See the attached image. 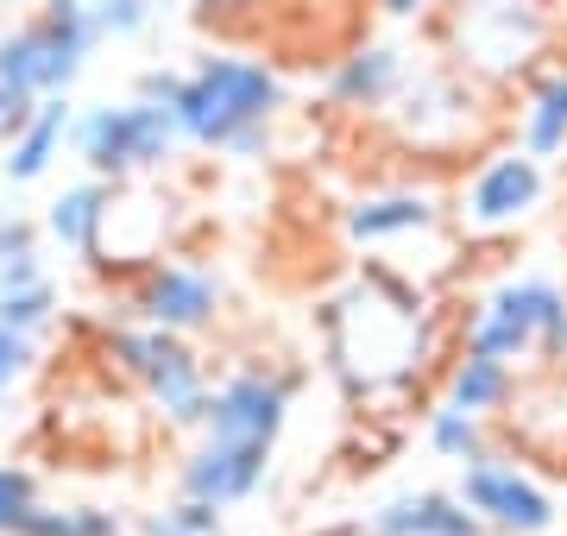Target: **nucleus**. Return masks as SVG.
Wrapping results in <instances>:
<instances>
[{
	"label": "nucleus",
	"instance_id": "nucleus-1",
	"mask_svg": "<svg viewBox=\"0 0 567 536\" xmlns=\"http://www.w3.org/2000/svg\"><path fill=\"white\" fill-rule=\"evenodd\" d=\"M322 353L347 398H404L435 360V310L423 303V290L379 266L322 303Z\"/></svg>",
	"mask_w": 567,
	"mask_h": 536
},
{
	"label": "nucleus",
	"instance_id": "nucleus-2",
	"mask_svg": "<svg viewBox=\"0 0 567 536\" xmlns=\"http://www.w3.org/2000/svg\"><path fill=\"white\" fill-rule=\"evenodd\" d=\"M278 107H284V83L259 58H196L189 70H177V89H171L183 145L234 152V158L259 152Z\"/></svg>",
	"mask_w": 567,
	"mask_h": 536
},
{
	"label": "nucleus",
	"instance_id": "nucleus-3",
	"mask_svg": "<svg viewBox=\"0 0 567 536\" xmlns=\"http://www.w3.org/2000/svg\"><path fill=\"white\" fill-rule=\"evenodd\" d=\"M442 44L473 83H529L555 63V0H447Z\"/></svg>",
	"mask_w": 567,
	"mask_h": 536
},
{
	"label": "nucleus",
	"instance_id": "nucleus-4",
	"mask_svg": "<svg viewBox=\"0 0 567 536\" xmlns=\"http://www.w3.org/2000/svg\"><path fill=\"white\" fill-rule=\"evenodd\" d=\"M177 145H183V126L171 114V102H158V95L82 107L76 126H70V152L89 165V177H107V184L164 171L177 158Z\"/></svg>",
	"mask_w": 567,
	"mask_h": 536
},
{
	"label": "nucleus",
	"instance_id": "nucleus-5",
	"mask_svg": "<svg viewBox=\"0 0 567 536\" xmlns=\"http://www.w3.org/2000/svg\"><path fill=\"white\" fill-rule=\"evenodd\" d=\"M461 348L492 360H567V290L555 278H505L461 329Z\"/></svg>",
	"mask_w": 567,
	"mask_h": 536
},
{
	"label": "nucleus",
	"instance_id": "nucleus-6",
	"mask_svg": "<svg viewBox=\"0 0 567 536\" xmlns=\"http://www.w3.org/2000/svg\"><path fill=\"white\" fill-rule=\"evenodd\" d=\"M486 83H473L454 63H410V83L398 89V102L385 107V121L398 126L404 152H423V158H454L486 133Z\"/></svg>",
	"mask_w": 567,
	"mask_h": 536
},
{
	"label": "nucleus",
	"instance_id": "nucleus-7",
	"mask_svg": "<svg viewBox=\"0 0 567 536\" xmlns=\"http://www.w3.org/2000/svg\"><path fill=\"white\" fill-rule=\"evenodd\" d=\"M107 353L121 360V372L152 398V411L171 423V430H203L208 423V367L203 353L189 348L177 329H158V322H145V329H121L107 341Z\"/></svg>",
	"mask_w": 567,
	"mask_h": 536
},
{
	"label": "nucleus",
	"instance_id": "nucleus-8",
	"mask_svg": "<svg viewBox=\"0 0 567 536\" xmlns=\"http://www.w3.org/2000/svg\"><path fill=\"white\" fill-rule=\"evenodd\" d=\"M95 44H102V25L89 13V0H44L32 20H20L0 39V51L13 58L25 89L44 102V95H70V83L95 58Z\"/></svg>",
	"mask_w": 567,
	"mask_h": 536
},
{
	"label": "nucleus",
	"instance_id": "nucleus-9",
	"mask_svg": "<svg viewBox=\"0 0 567 536\" xmlns=\"http://www.w3.org/2000/svg\"><path fill=\"white\" fill-rule=\"evenodd\" d=\"M461 498L473 505V517L486 524L492 536H548L555 530V493H548L536 474H524L505 454H486L461 467Z\"/></svg>",
	"mask_w": 567,
	"mask_h": 536
},
{
	"label": "nucleus",
	"instance_id": "nucleus-10",
	"mask_svg": "<svg viewBox=\"0 0 567 536\" xmlns=\"http://www.w3.org/2000/svg\"><path fill=\"white\" fill-rule=\"evenodd\" d=\"M548 196V177H543V158H529L524 145L511 152H492L486 165L466 177L461 189V221L480 227V234H498V227H517L529 221Z\"/></svg>",
	"mask_w": 567,
	"mask_h": 536
},
{
	"label": "nucleus",
	"instance_id": "nucleus-11",
	"mask_svg": "<svg viewBox=\"0 0 567 536\" xmlns=\"http://www.w3.org/2000/svg\"><path fill=\"white\" fill-rule=\"evenodd\" d=\"M284 423H290V379L265 367L227 372L221 385L208 392V435H234V442H271L278 449Z\"/></svg>",
	"mask_w": 567,
	"mask_h": 536
},
{
	"label": "nucleus",
	"instance_id": "nucleus-12",
	"mask_svg": "<svg viewBox=\"0 0 567 536\" xmlns=\"http://www.w3.org/2000/svg\"><path fill=\"white\" fill-rule=\"evenodd\" d=\"M221 278L208 266H189V259H164L140 278V297H133V310L145 322H158V329H177V334H196L208 329L215 316H221Z\"/></svg>",
	"mask_w": 567,
	"mask_h": 536
},
{
	"label": "nucleus",
	"instance_id": "nucleus-13",
	"mask_svg": "<svg viewBox=\"0 0 567 536\" xmlns=\"http://www.w3.org/2000/svg\"><path fill=\"white\" fill-rule=\"evenodd\" d=\"M265 467H271V442H234V435H208L189 449V461H183L177 486L189 498H208V505H240V498L259 493Z\"/></svg>",
	"mask_w": 567,
	"mask_h": 536
},
{
	"label": "nucleus",
	"instance_id": "nucleus-14",
	"mask_svg": "<svg viewBox=\"0 0 567 536\" xmlns=\"http://www.w3.org/2000/svg\"><path fill=\"white\" fill-rule=\"evenodd\" d=\"M353 536H492L461 493H398L353 524Z\"/></svg>",
	"mask_w": 567,
	"mask_h": 536
},
{
	"label": "nucleus",
	"instance_id": "nucleus-15",
	"mask_svg": "<svg viewBox=\"0 0 567 536\" xmlns=\"http://www.w3.org/2000/svg\"><path fill=\"white\" fill-rule=\"evenodd\" d=\"M114 189L107 177H89V184H70L58 203L44 208V234L58 240L63 252H76L82 266H107V221H114Z\"/></svg>",
	"mask_w": 567,
	"mask_h": 536
},
{
	"label": "nucleus",
	"instance_id": "nucleus-16",
	"mask_svg": "<svg viewBox=\"0 0 567 536\" xmlns=\"http://www.w3.org/2000/svg\"><path fill=\"white\" fill-rule=\"evenodd\" d=\"M404 83H410V58L398 44H360V51H347V58L334 63L328 102L347 107V114H385Z\"/></svg>",
	"mask_w": 567,
	"mask_h": 536
},
{
	"label": "nucleus",
	"instance_id": "nucleus-17",
	"mask_svg": "<svg viewBox=\"0 0 567 536\" xmlns=\"http://www.w3.org/2000/svg\"><path fill=\"white\" fill-rule=\"evenodd\" d=\"M347 240L353 247H391V240H416L442 227V203L429 189H385V196H365L347 208Z\"/></svg>",
	"mask_w": 567,
	"mask_h": 536
},
{
	"label": "nucleus",
	"instance_id": "nucleus-18",
	"mask_svg": "<svg viewBox=\"0 0 567 536\" xmlns=\"http://www.w3.org/2000/svg\"><path fill=\"white\" fill-rule=\"evenodd\" d=\"M70 126H76V107H70V95H44V102L32 107L20 126H13L7 158H0V177H7V184H39L44 171L63 158Z\"/></svg>",
	"mask_w": 567,
	"mask_h": 536
},
{
	"label": "nucleus",
	"instance_id": "nucleus-19",
	"mask_svg": "<svg viewBox=\"0 0 567 536\" xmlns=\"http://www.w3.org/2000/svg\"><path fill=\"white\" fill-rule=\"evenodd\" d=\"M58 316V278L44 271L39 247H20L0 259V322L20 334H44Z\"/></svg>",
	"mask_w": 567,
	"mask_h": 536
},
{
	"label": "nucleus",
	"instance_id": "nucleus-20",
	"mask_svg": "<svg viewBox=\"0 0 567 536\" xmlns=\"http://www.w3.org/2000/svg\"><path fill=\"white\" fill-rule=\"evenodd\" d=\"M517 145L529 158H561L567 152V58H555L543 76H529V95L517 107Z\"/></svg>",
	"mask_w": 567,
	"mask_h": 536
},
{
	"label": "nucleus",
	"instance_id": "nucleus-21",
	"mask_svg": "<svg viewBox=\"0 0 567 536\" xmlns=\"http://www.w3.org/2000/svg\"><path fill=\"white\" fill-rule=\"evenodd\" d=\"M511 398H517V367H511V360H492V353L461 348V360L447 367V404L480 411V416H498Z\"/></svg>",
	"mask_w": 567,
	"mask_h": 536
},
{
	"label": "nucleus",
	"instance_id": "nucleus-22",
	"mask_svg": "<svg viewBox=\"0 0 567 536\" xmlns=\"http://www.w3.org/2000/svg\"><path fill=\"white\" fill-rule=\"evenodd\" d=\"M423 442L435 461H454V467H473V461H486L492 454V435H486V416L480 411H461V404H435L423 416Z\"/></svg>",
	"mask_w": 567,
	"mask_h": 536
},
{
	"label": "nucleus",
	"instance_id": "nucleus-23",
	"mask_svg": "<svg viewBox=\"0 0 567 536\" xmlns=\"http://www.w3.org/2000/svg\"><path fill=\"white\" fill-rule=\"evenodd\" d=\"M20 536H126V524L107 505H32Z\"/></svg>",
	"mask_w": 567,
	"mask_h": 536
},
{
	"label": "nucleus",
	"instance_id": "nucleus-24",
	"mask_svg": "<svg viewBox=\"0 0 567 536\" xmlns=\"http://www.w3.org/2000/svg\"><path fill=\"white\" fill-rule=\"evenodd\" d=\"M140 536H221V505H208V498H189L183 493L177 505H164L140 524Z\"/></svg>",
	"mask_w": 567,
	"mask_h": 536
},
{
	"label": "nucleus",
	"instance_id": "nucleus-25",
	"mask_svg": "<svg viewBox=\"0 0 567 536\" xmlns=\"http://www.w3.org/2000/svg\"><path fill=\"white\" fill-rule=\"evenodd\" d=\"M89 13L102 25V39H140L164 13V0H89Z\"/></svg>",
	"mask_w": 567,
	"mask_h": 536
},
{
	"label": "nucleus",
	"instance_id": "nucleus-26",
	"mask_svg": "<svg viewBox=\"0 0 567 536\" xmlns=\"http://www.w3.org/2000/svg\"><path fill=\"white\" fill-rule=\"evenodd\" d=\"M32 505H39V480L25 467H0V536H20Z\"/></svg>",
	"mask_w": 567,
	"mask_h": 536
},
{
	"label": "nucleus",
	"instance_id": "nucleus-27",
	"mask_svg": "<svg viewBox=\"0 0 567 536\" xmlns=\"http://www.w3.org/2000/svg\"><path fill=\"white\" fill-rule=\"evenodd\" d=\"M32 360H39V334H20V329H7V322H0V404H7L13 385L32 372Z\"/></svg>",
	"mask_w": 567,
	"mask_h": 536
},
{
	"label": "nucleus",
	"instance_id": "nucleus-28",
	"mask_svg": "<svg viewBox=\"0 0 567 536\" xmlns=\"http://www.w3.org/2000/svg\"><path fill=\"white\" fill-rule=\"evenodd\" d=\"M32 107H39V95L25 89V76L13 70V58L0 51V145L13 140V126H20L25 114H32Z\"/></svg>",
	"mask_w": 567,
	"mask_h": 536
},
{
	"label": "nucleus",
	"instance_id": "nucleus-29",
	"mask_svg": "<svg viewBox=\"0 0 567 536\" xmlns=\"http://www.w3.org/2000/svg\"><path fill=\"white\" fill-rule=\"evenodd\" d=\"M20 247H39V234H32V221L7 215V221H0V259H7V252H20Z\"/></svg>",
	"mask_w": 567,
	"mask_h": 536
},
{
	"label": "nucleus",
	"instance_id": "nucleus-30",
	"mask_svg": "<svg viewBox=\"0 0 567 536\" xmlns=\"http://www.w3.org/2000/svg\"><path fill=\"white\" fill-rule=\"evenodd\" d=\"M379 7H385V20H423V13H429V7H435V0H379Z\"/></svg>",
	"mask_w": 567,
	"mask_h": 536
}]
</instances>
